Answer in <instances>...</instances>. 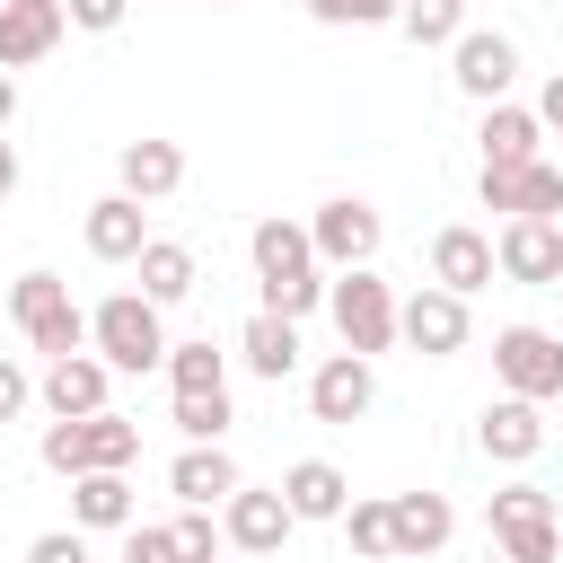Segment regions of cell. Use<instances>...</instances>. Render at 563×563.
<instances>
[{
    "label": "cell",
    "instance_id": "41",
    "mask_svg": "<svg viewBox=\"0 0 563 563\" xmlns=\"http://www.w3.org/2000/svg\"><path fill=\"white\" fill-rule=\"evenodd\" d=\"M9 114H18V79L0 70V132H9Z\"/></svg>",
    "mask_w": 563,
    "mask_h": 563
},
{
    "label": "cell",
    "instance_id": "17",
    "mask_svg": "<svg viewBox=\"0 0 563 563\" xmlns=\"http://www.w3.org/2000/svg\"><path fill=\"white\" fill-rule=\"evenodd\" d=\"M387 537H396V554H440L457 537L449 493H387Z\"/></svg>",
    "mask_w": 563,
    "mask_h": 563
},
{
    "label": "cell",
    "instance_id": "23",
    "mask_svg": "<svg viewBox=\"0 0 563 563\" xmlns=\"http://www.w3.org/2000/svg\"><path fill=\"white\" fill-rule=\"evenodd\" d=\"M141 246H150V220H141V202H132V194L88 202V255H97V264H132Z\"/></svg>",
    "mask_w": 563,
    "mask_h": 563
},
{
    "label": "cell",
    "instance_id": "29",
    "mask_svg": "<svg viewBox=\"0 0 563 563\" xmlns=\"http://www.w3.org/2000/svg\"><path fill=\"white\" fill-rule=\"evenodd\" d=\"M229 422H238V413H229V387H220V396H176V431H185V449H220Z\"/></svg>",
    "mask_w": 563,
    "mask_h": 563
},
{
    "label": "cell",
    "instance_id": "25",
    "mask_svg": "<svg viewBox=\"0 0 563 563\" xmlns=\"http://www.w3.org/2000/svg\"><path fill=\"white\" fill-rule=\"evenodd\" d=\"M238 361H246L255 378H273V387H282V378L299 369V325H290V317H273V308H255V317H246V334H238Z\"/></svg>",
    "mask_w": 563,
    "mask_h": 563
},
{
    "label": "cell",
    "instance_id": "37",
    "mask_svg": "<svg viewBox=\"0 0 563 563\" xmlns=\"http://www.w3.org/2000/svg\"><path fill=\"white\" fill-rule=\"evenodd\" d=\"M123 9H132V0H62V18H70V26H88V35L123 26Z\"/></svg>",
    "mask_w": 563,
    "mask_h": 563
},
{
    "label": "cell",
    "instance_id": "10",
    "mask_svg": "<svg viewBox=\"0 0 563 563\" xmlns=\"http://www.w3.org/2000/svg\"><path fill=\"white\" fill-rule=\"evenodd\" d=\"M396 334H405L422 361H449V352L466 343V299L440 290V282H422L413 299H396Z\"/></svg>",
    "mask_w": 563,
    "mask_h": 563
},
{
    "label": "cell",
    "instance_id": "33",
    "mask_svg": "<svg viewBox=\"0 0 563 563\" xmlns=\"http://www.w3.org/2000/svg\"><path fill=\"white\" fill-rule=\"evenodd\" d=\"M317 26H396V0H308Z\"/></svg>",
    "mask_w": 563,
    "mask_h": 563
},
{
    "label": "cell",
    "instance_id": "42",
    "mask_svg": "<svg viewBox=\"0 0 563 563\" xmlns=\"http://www.w3.org/2000/svg\"><path fill=\"white\" fill-rule=\"evenodd\" d=\"M0 325H9V290H0Z\"/></svg>",
    "mask_w": 563,
    "mask_h": 563
},
{
    "label": "cell",
    "instance_id": "38",
    "mask_svg": "<svg viewBox=\"0 0 563 563\" xmlns=\"http://www.w3.org/2000/svg\"><path fill=\"white\" fill-rule=\"evenodd\" d=\"M26 396H35V378H26L18 361H0V422H18V413H26Z\"/></svg>",
    "mask_w": 563,
    "mask_h": 563
},
{
    "label": "cell",
    "instance_id": "18",
    "mask_svg": "<svg viewBox=\"0 0 563 563\" xmlns=\"http://www.w3.org/2000/svg\"><path fill=\"white\" fill-rule=\"evenodd\" d=\"M484 167H528V158H545V123H537V106H484Z\"/></svg>",
    "mask_w": 563,
    "mask_h": 563
},
{
    "label": "cell",
    "instance_id": "7",
    "mask_svg": "<svg viewBox=\"0 0 563 563\" xmlns=\"http://www.w3.org/2000/svg\"><path fill=\"white\" fill-rule=\"evenodd\" d=\"M449 79H457L475 106H501V97H510V79H519V44H510V35H493V26H466V35L449 44Z\"/></svg>",
    "mask_w": 563,
    "mask_h": 563
},
{
    "label": "cell",
    "instance_id": "35",
    "mask_svg": "<svg viewBox=\"0 0 563 563\" xmlns=\"http://www.w3.org/2000/svg\"><path fill=\"white\" fill-rule=\"evenodd\" d=\"M26 563H88V537H79V528H44V537L26 545Z\"/></svg>",
    "mask_w": 563,
    "mask_h": 563
},
{
    "label": "cell",
    "instance_id": "2",
    "mask_svg": "<svg viewBox=\"0 0 563 563\" xmlns=\"http://www.w3.org/2000/svg\"><path fill=\"white\" fill-rule=\"evenodd\" d=\"M9 325H18L44 361L88 352V317H79V299H70L62 273H18V282H9Z\"/></svg>",
    "mask_w": 563,
    "mask_h": 563
},
{
    "label": "cell",
    "instance_id": "28",
    "mask_svg": "<svg viewBox=\"0 0 563 563\" xmlns=\"http://www.w3.org/2000/svg\"><path fill=\"white\" fill-rule=\"evenodd\" d=\"M396 26L413 44H457L466 35V0H396Z\"/></svg>",
    "mask_w": 563,
    "mask_h": 563
},
{
    "label": "cell",
    "instance_id": "20",
    "mask_svg": "<svg viewBox=\"0 0 563 563\" xmlns=\"http://www.w3.org/2000/svg\"><path fill=\"white\" fill-rule=\"evenodd\" d=\"M431 282L457 290V299H475V290L493 282V238H484V229H440V238H431Z\"/></svg>",
    "mask_w": 563,
    "mask_h": 563
},
{
    "label": "cell",
    "instance_id": "31",
    "mask_svg": "<svg viewBox=\"0 0 563 563\" xmlns=\"http://www.w3.org/2000/svg\"><path fill=\"white\" fill-rule=\"evenodd\" d=\"M343 537H352V554H369V563H396V537H387V501H352V510H343Z\"/></svg>",
    "mask_w": 563,
    "mask_h": 563
},
{
    "label": "cell",
    "instance_id": "27",
    "mask_svg": "<svg viewBox=\"0 0 563 563\" xmlns=\"http://www.w3.org/2000/svg\"><path fill=\"white\" fill-rule=\"evenodd\" d=\"M158 369L176 378V396H220L229 387V352H211V343H167Z\"/></svg>",
    "mask_w": 563,
    "mask_h": 563
},
{
    "label": "cell",
    "instance_id": "30",
    "mask_svg": "<svg viewBox=\"0 0 563 563\" xmlns=\"http://www.w3.org/2000/svg\"><path fill=\"white\" fill-rule=\"evenodd\" d=\"M493 554L501 563H554L563 554V528L554 519H510V528H493Z\"/></svg>",
    "mask_w": 563,
    "mask_h": 563
},
{
    "label": "cell",
    "instance_id": "16",
    "mask_svg": "<svg viewBox=\"0 0 563 563\" xmlns=\"http://www.w3.org/2000/svg\"><path fill=\"white\" fill-rule=\"evenodd\" d=\"M475 440H484V457L528 466V457L545 449V413H537L528 396H493V405H484V422H475Z\"/></svg>",
    "mask_w": 563,
    "mask_h": 563
},
{
    "label": "cell",
    "instance_id": "32",
    "mask_svg": "<svg viewBox=\"0 0 563 563\" xmlns=\"http://www.w3.org/2000/svg\"><path fill=\"white\" fill-rule=\"evenodd\" d=\"M167 537H176V563H211V554H220L211 510H176V519H167Z\"/></svg>",
    "mask_w": 563,
    "mask_h": 563
},
{
    "label": "cell",
    "instance_id": "4",
    "mask_svg": "<svg viewBox=\"0 0 563 563\" xmlns=\"http://www.w3.org/2000/svg\"><path fill=\"white\" fill-rule=\"evenodd\" d=\"M88 343H97V361L106 369H158L167 361V325H158V308L141 299V290H114V299H97V317H88Z\"/></svg>",
    "mask_w": 563,
    "mask_h": 563
},
{
    "label": "cell",
    "instance_id": "6",
    "mask_svg": "<svg viewBox=\"0 0 563 563\" xmlns=\"http://www.w3.org/2000/svg\"><path fill=\"white\" fill-rule=\"evenodd\" d=\"M493 369H501L510 396L545 405V396H563V334H545V325H501V334H493Z\"/></svg>",
    "mask_w": 563,
    "mask_h": 563
},
{
    "label": "cell",
    "instance_id": "12",
    "mask_svg": "<svg viewBox=\"0 0 563 563\" xmlns=\"http://www.w3.org/2000/svg\"><path fill=\"white\" fill-rule=\"evenodd\" d=\"M299 519L282 510V493H255V484H238L229 501H220V537L238 545V554H282V537H290Z\"/></svg>",
    "mask_w": 563,
    "mask_h": 563
},
{
    "label": "cell",
    "instance_id": "9",
    "mask_svg": "<svg viewBox=\"0 0 563 563\" xmlns=\"http://www.w3.org/2000/svg\"><path fill=\"white\" fill-rule=\"evenodd\" d=\"M484 211H510V220H554L563 211V167L554 158H528V167H484Z\"/></svg>",
    "mask_w": 563,
    "mask_h": 563
},
{
    "label": "cell",
    "instance_id": "24",
    "mask_svg": "<svg viewBox=\"0 0 563 563\" xmlns=\"http://www.w3.org/2000/svg\"><path fill=\"white\" fill-rule=\"evenodd\" d=\"M132 264H141V299H150V308H176V299H194V282H202L194 246H176V238H150Z\"/></svg>",
    "mask_w": 563,
    "mask_h": 563
},
{
    "label": "cell",
    "instance_id": "3",
    "mask_svg": "<svg viewBox=\"0 0 563 563\" xmlns=\"http://www.w3.org/2000/svg\"><path fill=\"white\" fill-rule=\"evenodd\" d=\"M141 457V422H123L114 405L88 422H44V466L53 475H123Z\"/></svg>",
    "mask_w": 563,
    "mask_h": 563
},
{
    "label": "cell",
    "instance_id": "40",
    "mask_svg": "<svg viewBox=\"0 0 563 563\" xmlns=\"http://www.w3.org/2000/svg\"><path fill=\"white\" fill-rule=\"evenodd\" d=\"M9 194H18V150L0 141V202H9Z\"/></svg>",
    "mask_w": 563,
    "mask_h": 563
},
{
    "label": "cell",
    "instance_id": "11",
    "mask_svg": "<svg viewBox=\"0 0 563 563\" xmlns=\"http://www.w3.org/2000/svg\"><path fill=\"white\" fill-rule=\"evenodd\" d=\"M35 396L53 405V422H88V413H106L114 369H106L97 352H62V361H44V387H35Z\"/></svg>",
    "mask_w": 563,
    "mask_h": 563
},
{
    "label": "cell",
    "instance_id": "8",
    "mask_svg": "<svg viewBox=\"0 0 563 563\" xmlns=\"http://www.w3.org/2000/svg\"><path fill=\"white\" fill-rule=\"evenodd\" d=\"M308 246H317V264H343V273H361V264L378 255V211H369L361 194H334V202H317V220H308Z\"/></svg>",
    "mask_w": 563,
    "mask_h": 563
},
{
    "label": "cell",
    "instance_id": "34",
    "mask_svg": "<svg viewBox=\"0 0 563 563\" xmlns=\"http://www.w3.org/2000/svg\"><path fill=\"white\" fill-rule=\"evenodd\" d=\"M510 519H554V493L545 484H501L493 493V528H510Z\"/></svg>",
    "mask_w": 563,
    "mask_h": 563
},
{
    "label": "cell",
    "instance_id": "19",
    "mask_svg": "<svg viewBox=\"0 0 563 563\" xmlns=\"http://www.w3.org/2000/svg\"><path fill=\"white\" fill-rule=\"evenodd\" d=\"M114 194H132V202H167L176 185H185V150L176 141H123V158H114Z\"/></svg>",
    "mask_w": 563,
    "mask_h": 563
},
{
    "label": "cell",
    "instance_id": "5",
    "mask_svg": "<svg viewBox=\"0 0 563 563\" xmlns=\"http://www.w3.org/2000/svg\"><path fill=\"white\" fill-rule=\"evenodd\" d=\"M325 308H334V325H343V352H387L396 343V290L361 264V273H343V282H325Z\"/></svg>",
    "mask_w": 563,
    "mask_h": 563
},
{
    "label": "cell",
    "instance_id": "26",
    "mask_svg": "<svg viewBox=\"0 0 563 563\" xmlns=\"http://www.w3.org/2000/svg\"><path fill=\"white\" fill-rule=\"evenodd\" d=\"M70 528H132V484L123 475H70Z\"/></svg>",
    "mask_w": 563,
    "mask_h": 563
},
{
    "label": "cell",
    "instance_id": "36",
    "mask_svg": "<svg viewBox=\"0 0 563 563\" xmlns=\"http://www.w3.org/2000/svg\"><path fill=\"white\" fill-rule=\"evenodd\" d=\"M123 563H176V537H167V528H141V519H132V528H123Z\"/></svg>",
    "mask_w": 563,
    "mask_h": 563
},
{
    "label": "cell",
    "instance_id": "15",
    "mask_svg": "<svg viewBox=\"0 0 563 563\" xmlns=\"http://www.w3.org/2000/svg\"><path fill=\"white\" fill-rule=\"evenodd\" d=\"M62 0H0V70H26L62 44Z\"/></svg>",
    "mask_w": 563,
    "mask_h": 563
},
{
    "label": "cell",
    "instance_id": "22",
    "mask_svg": "<svg viewBox=\"0 0 563 563\" xmlns=\"http://www.w3.org/2000/svg\"><path fill=\"white\" fill-rule=\"evenodd\" d=\"M273 493H282L290 519H343V510H352V484H343V466H325V457H299Z\"/></svg>",
    "mask_w": 563,
    "mask_h": 563
},
{
    "label": "cell",
    "instance_id": "39",
    "mask_svg": "<svg viewBox=\"0 0 563 563\" xmlns=\"http://www.w3.org/2000/svg\"><path fill=\"white\" fill-rule=\"evenodd\" d=\"M537 123H554V132H563V70L545 79V97H537Z\"/></svg>",
    "mask_w": 563,
    "mask_h": 563
},
{
    "label": "cell",
    "instance_id": "43",
    "mask_svg": "<svg viewBox=\"0 0 563 563\" xmlns=\"http://www.w3.org/2000/svg\"><path fill=\"white\" fill-rule=\"evenodd\" d=\"M484 563H501V554H484Z\"/></svg>",
    "mask_w": 563,
    "mask_h": 563
},
{
    "label": "cell",
    "instance_id": "21",
    "mask_svg": "<svg viewBox=\"0 0 563 563\" xmlns=\"http://www.w3.org/2000/svg\"><path fill=\"white\" fill-rule=\"evenodd\" d=\"M238 484H246V475H238V457H229V449H185V457L167 466V493H176L185 510H220Z\"/></svg>",
    "mask_w": 563,
    "mask_h": 563
},
{
    "label": "cell",
    "instance_id": "1",
    "mask_svg": "<svg viewBox=\"0 0 563 563\" xmlns=\"http://www.w3.org/2000/svg\"><path fill=\"white\" fill-rule=\"evenodd\" d=\"M246 255H255V282H264V308L273 317H308V308H325V273H317V246H308V229L299 220H255V238H246Z\"/></svg>",
    "mask_w": 563,
    "mask_h": 563
},
{
    "label": "cell",
    "instance_id": "14",
    "mask_svg": "<svg viewBox=\"0 0 563 563\" xmlns=\"http://www.w3.org/2000/svg\"><path fill=\"white\" fill-rule=\"evenodd\" d=\"M369 405H378V378H369L361 352H334V361L308 378V413H317V422H361Z\"/></svg>",
    "mask_w": 563,
    "mask_h": 563
},
{
    "label": "cell",
    "instance_id": "13",
    "mask_svg": "<svg viewBox=\"0 0 563 563\" xmlns=\"http://www.w3.org/2000/svg\"><path fill=\"white\" fill-rule=\"evenodd\" d=\"M493 273H510V282H563V229L554 220H501Z\"/></svg>",
    "mask_w": 563,
    "mask_h": 563
}]
</instances>
